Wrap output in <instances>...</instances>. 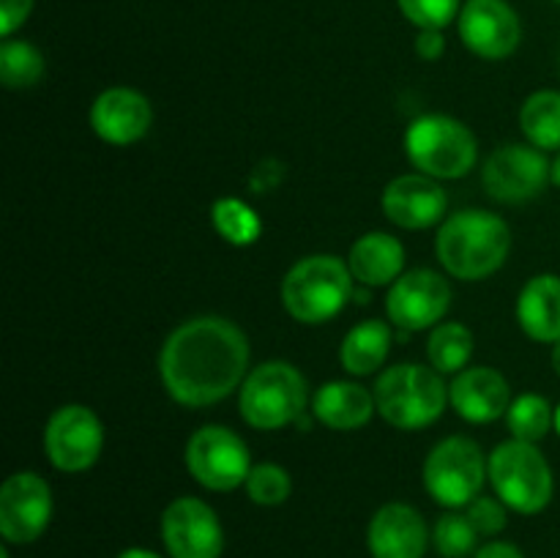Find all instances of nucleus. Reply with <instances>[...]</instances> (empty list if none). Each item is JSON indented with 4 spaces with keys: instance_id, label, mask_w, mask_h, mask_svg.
Returning <instances> with one entry per match:
<instances>
[{
    "instance_id": "obj_24",
    "label": "nucleus",
    "mask_w": 560,
    "mask_h": 558,
    "mask_svg": "<svg viewBox=\"0 0 560 558\" xmlns=\"http://www.w3.org/2000/svg\"><path fill=\"white\" fill-rule=\"evenodd\" d=\"M520 129L539 151H560V93L536 91L520 109Z\"/></svg>"
},
{
    "instance_id": "obj_23",
    "label": "nucleus",
    "mask_w": 560,
    "mask_h": 558,
    "mask_svg": "<svg viewBox=\"0 0 560 558\" xmlns=\"http://www.w3.org/2000/svg\"><path fill=\"white\" fill-rule=\"evenodd\" d=\"M392 350V328L383 321H364L342 339L339 359L350 375H372L383 367Z\"/></svg>"
},
{
    "instance_id": "obj_39",
    "label": "nucleus",
    "mask_w": 560,
    "mask_h": 558,
    "mask_svg": "<svg viewBox=\"0 0 560 558\" xmlns=\"http://www.w3.org/2000/svg\"><path fill=\"white\" fill-rule=\"evenodd\" d=\"M556 430H558V435H560V405L556 408Z\"/></svg>"
},
{
    "instance_id": "obj_37",
    "label": "nucleus",
    "mask_w": 560,
    "mask_h": 558,
    "mask_svg": "<svg viewBox=\"0 0 560 558\" xmlns=\"http://www.w3.org/2000/svg\"><path fill=\"white\" fill-rule=\"evenodd\" d=\"M550 181L556 186H560V151H558V156L552 159V167H550Z\"/></svg>"
},
{
    "instance_id": "obj_38",
    "label": "nucleus",
    "mask_w": 560,
    "mask_h": 558,
    "mask_svg": "<svg viewBox=\"0 0 560 558\" xmlns=\"http://www.w3.org/2000/svg\"><path fill=\"white\" fill-rule=\"evenodd\" d=\"M552 367H556V372L560 375V339L552 345Z\"/></svg>"
},
{
    "instance_id": "obj_16",
    "label": "nucleus",
    "mask_w": 560,
    "mask_h": 558,
    "mask_svg": "<svg viewBox=\"0 0 560 558\" xmlns=\"http://www.w3.org/2000/svg\"><path fill=\"white\" fill-rule=\"evenodd\" d=\"M448 208L446 189L430 175H399L383 189V213L405 230L432 228Z\"/></svg>"
},
{
    "instance_id": "obj_40",
    "label": "nucleus",
    "mask_w": 560,
    "mask_h": 558,
    "mask_svg": "<svg viewBox=\"0 0 560 558\" xmlns=\"http://www.w3.org/2000/svg\"><path fill=\"white\" fill-rule=\"evenodd\" d=\"M0 558H9V550H5V547H3V550H0Z\"/></svg>"
},
{
    "instance_id": "obj_18",
    "label": "nucleus",
    "mask_w": 560,
    "mask_h": 558,
    "mask_svg": "<svg viewBox=\"0 0 560 558\" xmlns=\"http://www.w3.org/2000/svg\"><path fill=\"white\" fill-rule=\"evenodd\" d=\"M153 124L151 102L131 88H109L91 107V126L109 146H131L142 140Z\"/></svg>"
},
{
    "instance_id": "obj_7",
    "label": "nucleus",
    "mask_w": 560,
    "mask_h": 558,
    "mask_svg": "<svg viewBox=\"0 0 560 558\" xmlns=\"http://www.w3.org/2000/svg\"><path fill=\"white\" fill-rule=\"evenodd\" d=\"M410 164L430 178H463L474 170L479 148L463 120L448 115H421L405 135Z\"/></svg>"
},
{
    "instance_id": "obj_14",
    "label": "nucleus",
    "mask_w": 560,
    "mask_h": 558,
    "mask_svg": "<svg viewBox=\"0 0 560 558\" xmlns=\"http://www.w3.org/2000/svg\"><path fill=\"white\" fill-rule=\"evenodd\" d=\"M452 304V288L446 279L430 268H416L402 274L386 295V312L394 328L424 332L443 321Z\"/></svg>"
},
{
    "instance_id": "obj_28",
    "label": "nucleus",
    "mask_w": 560,
    "mask_h": 558,
    "mask_svg": "<svg viewBox=\"0 0 560 558\" xmlns=\"http://www.w3.org/2000/svg\"><path fill=\"white\" fill-rule=\"evenodd\" d=\"M44 77V58L33 44L5 42L0 47V80L11 91L33 88Z\"/></svg>"
},
{
    "instance_id": "obj_29",
    "label": "nucleus",
    "mask_w": 560,
    "mask_h": 558,
    "mask_svg": "<svg viewBox=\"0 0 560 558\" xmlns=\"http://www.w3.org/2000/svg\"><path fill=\"white\" fill-rule=\"evenodd\" d=\"M476 539L479 531L468 520V514L446 512L438 518L435 528H432V545L443 558H465L476 553Z\"/></svg>"
},
{
    "instance_id": "obj_11",
    "label": "nucleus",
    "mask_w": 560,
    "mask_h": 558,
    "mask_svg": "<svg viewBox=\"0 0 560 558\" xmlns=\"http://www.w3.org/2000/svg\"><path fill=\"white\" fill-rule=\"evenodd\" d=\"M552 162H547L545 151L523 142H509L495 148L487 156L481 181L492 200L501 202H525L541 195L550 181Z\"/></svg>"
},
{
    "instance_id": "obj_3",
    "label": "nucleus",
    "mask_w": 560,
    "mask_h": 558,
    "mask_svg": "<svg viewBox=\"0 0 560 558\" xmlns=\"http://www.w3.org/2000/svg\"><path fill=\"white\" fill-rule=\"evenodd\" d=\"M377 414L399 430H424L443 416L448 386L441 372L421 364L388 367L375 383Z\"/></svg>"
},
{
    "instance_id": "obj_8",
    "label": "nucleus",
    "mask_w": 560,
    "mask_h": 558,
    "mask_svg": "<svg viewBox=\"0 0 560 558\" xmlns=\"http://www.w3.org/2000/svg\"><path fill=\"white\" fill-rule=\"evenodd\" d=\"M485 452L470 438H446L430 452L424 463V487L446 509L468 507L481 496L487 479Z\"/></svg>"
},
{
    "instance_id": "obj_21",
    "label": "nucleus",
    "mask_w": 560,
    "mask_h": 558,
    "mask_svg": "<svg viewBox=\"0 0 560 558\" xmlns=\"http://www.w3.org/2000/svg\"><path fill=\"white\" fill-rule=\"evenodd\" d=\"M377 410L375 394L366 392L361 383L331 381L323 383L312 399V414L320 425L331 430H359Z\"/></svg>"
},
{
    "instance_id": "obj_32",
    "label": "nucleus",
    "mask_w": 560,
    "mask_h": 558,
    "mask_svg": "<svg viewBox=\"0 0 560 558\" xmlns=\"http://www.w3.org/2000/svg\"><path fill=\"white\" fill-rule=\"evenodd\" d=\"M506 503L501 498H487L479 496L468 503V520L474 523V528L479 531V536H495L506 528Z\"/></svg>"
},
{
    "instance_id": "obj_15",
    "label": "nucleus",
    "mask_w": 560,
    "mask_h": 558,
    "mask_svg": "<svg viewBox=\"0 0 560 558\" xmlns=\"http://www.w3.org/2000/svg\"><path fill=\"white\" fill-rule=\"evenodd\" d=\"M459 36L479 58L501 60L520 47L523 25L506 0H468L459 11Z\"/></svg>"
},
{
    "instance_id": "obj_5",
    "label": "nucleus",
    "mask_w": 560,
    "mask_h": 558,
    "mask_svg": "<svg viewBox=\"0 0 560 558\" xmlns=\"http://www.w3.org/2000/svg\"><path fill=\"white\" fill-rule=\"evenodd\" d=\"M487 474H490L495 496L517 514H539L550 507L556 479L545 454L536 449V443L512 441L498 443L495 452L487 460Z\"/></svg>"
},
{
    "instance_id": "obj_1",
    "label": "nucleus",
    "mask_w": 560,
    "mask_h": 558,
    "mask_svg": "<svg viewBox=\"0 0 560 558\" xmlns=\"http://www.w3.org/2000/svg\"><path fill=\"white\" fill-rule=\"evenodd\" d=\"M249 339L228 317L206 315L175 328L159 356L162 383L175 403L206 408L244 386Z\"/></svg>"
},
{
    "instance_id": "obj_20",
    "label": "nucleus",
    "mask_w": 560,
    "mask_h": 558,
    "mask_svg": "<svg viewBox=\"0 0 560 558\" xmlns=\"http://www.w3.org/2000/svg\"><path fill=\"white\" fill-rule=\"evenodd\" d=\"M520 328L536 342L556 345L560 339V277L539 274L528 279L517 299Z\"/></svg>"
},
{
    "instance_id": "obj_10",
    "label": "nucleus",
    "mask_w": 560,
    "mask_h": 558,
    "mask_svg": "<svg viewBox=\"0 0 560 558\" xmlns=\"http://www.w3.org/2000/svg\"><path fill=\"white\" fill-rule=\"evenodd\" d=\"M104 446V427L85 405H63L55 410L44 430L49 463L63 474H82L98 460Z\"/></svg>"
},
{
    "instance_id": "obj_17",
    "label": "nucleus",
    "mask_w": 560,
    "mask_h": 558,
    "mask_svg": "<svg viewBox=\"0 0 560 558\" xmlns=\"http://www.w3.org/2000/svg\"><path fill=\"white\" fill-rule=\"evenodd\" d=\"M430 531L424 518L410 503H383L366 528L372 558H424Z\"/></svg>"
},
{
    "instance_id": "obj_25",
    "label": "nucleus",
    "mask_w": 560,
    "mask_h": 558,
    "mask_svg": "<svg viewBox=\"0 0 560 558\" xmlns=\"http://www.w3.org/2000/svg\"><path fill=\"white\" fill-rule=\"evenodd\" d=\"M430 367L441 375L463 372L474 356V334L463 323H441L432 328L430 345H427Z\"/></svg>"
},
{
    "instance_id": "obj_19",
    "label": "nucleus",
    "mask_w": 560,
    "mask_h": 558,
    "mask_svg": "<svg viewBox=\"0 0 560 558\" xmlns=\"http://www.w3.org/2000/svg\"><path fill=\"white\" fill-rule=\"evenodd\" d=\"M448 403L470 425H490L509 414L512 388L492 367H468L448 386Z\"/></svg>"
},
{
    "instance_id": "obj_9",
    "label": "nucleus",
    "mask_w": 560,
    "mask_h": 558,
    "mask_svg": "<svg viewBox=\"0 0 560 558\" xmlns=\"http://www.w3.org/2000/svg\"><path fill=\"white\" fill-rule=\"evenodd\" d=\"M186 468L206 490L230 492L246 485L252 470L249 449L230 427L206 425L186 443Z\"/></svg>"
},
{
    "instance_id": "obj_12",
    "label": "nucleus",
    "mask_w": 560,
    "mask_h": 558,
    "mask_svg": "<svg viewBox=\"0 0 560 558\" xmlns=\"http://www.w3.org/2000/svg\"><path fill=\"white\" fill-rule=\"evenodd\" d=\"M52 520V490L33 470L11 474L0 487V534L9 545H31Z\"/></svg>"
},
{
    "instance_id": "obj_41",
    "label": "nucleus",
    "mask_w": 560,
    "mask_h": 558,
    "mask_svg": "<svg viewBox=\"0 0 560 558\" xmlns=\"http://www.w3.org/2000/svg\"><path fill=\"white\" fill-rule=\"evenodd\" d=\"M556 3H560V0H556Z\"/></svg>"
},
{
    "instance_id": "obj_31",
    "label": "nucleus",
    "mask_w": 560,
    "mask_h": 558,
    "mask_svg": "<svg viewBox=\"0 0 560 558\" xmlns=\"http://www.w3.org/2000/svg\"><path fill=\"white\" fill-rule=\"evenodd\" d=\"M397 3L421 31H443L459 14V0H397Z\"/></svg>"
},
{
    "instance_id": "obj_4",
    "label": "nucleus",
    "mask_w": 560,
    "mask_h": 558,
    "mask_svg": "<svg viewBox=\"0 0 560 558\" xmlns=\"http://www.w3.org/2000/svg\"><path fill=\"white\" fill-rule=\"evenodd\" d=\"M353 274L334 255H312L295 263L282 279V304L299 323H326L342 312L353 295Z\"/></svg>"
},
{
    "instance_id": "obj_27",
    "label": "nucleus",
    "mask_w": 560,
    "mask_h": 558,
    "mask_svg": "<svg viewBox=\"0 0 560 558\" xmlns=\"http://www.w3.org/2000/svg\"><path fill=\"white\" fill-rule=\"evenodd\" d=\"M506 425L517 441L536 443L556 427V410L541 394H523L509 405Z\"/></svg>"
},
{
    "instance_id": "obj_22",
    "label": "nucleus",
    "mask_w": 560,
    "mask_h": 558,
    "mask_svg": "<svg viewBox=\"0 0 560 558\" xmlns=\"http://www.w3.org/2000/svg\"><path fill=\"white\" fill-rule=\"evenodd\" d=\"M348 266L353 279H359L361 284L381 288V284H392L402 277L405 249L394 235L366 233L350 249Z\"/></svg>"
},
{
    "instance_id": "obj_6",
    "label": "nucleus",
    "mask_w": 560,
    "mask_h": 558,
    "mask_svg": "<svg viewBox=\"0 0 560 558\" xmlns=\"http://www.w3.org/2000/svg\"><path fill=\"white\" fill-rule=\"evenodd\" d=\"M241 416L255 430H282L306 410V381L288 361H266L246 375L238 399Z\"/></svg>"
},
{
    "instance_id": "obj_26",
    "label": "nucleus",
    "mask_w": 560,
    "mask_h": 558,
    "mask_svg": "<svg viewBox=\"0 0 560 558\" xmlns=\"http://www.w3.org/2000/svg\"><path fill=\"white\" fill-rule=\"evenodd\" d=\"M211 219L217 233L235 246L255 244L262 233L260 217L244 200H235V197H222V200L213 202Z\"/></svg>"
},
{
    "instance_id": "obj_30",
    "label": "nucleus",
    "mask_w": 560,
    "mask_h": 558,
    "mask_svg": "<svg viewBox=\"0 0 560 558\" xmlns=\"http://www.w3.org/2000/svg\"><path fill=\"white\" fill-rule=\"evenodd\" d=\"M246 496L257 503V507H279L293 492V481L282 465L262 463L252 465L249 476H246Z\"/></svg>"
},
{
    "instance_id": "obj_35",
    "label": "nucleus",
    "mask_w": 560,
    "mask_h": 558,
    "mask_svg": "<svg viewBox=\"0 0 560 558\" xmlns=\"http://www.w3.org/2000/svg\"><path fill=\"white\" fill-rule=\"evenodd\" d=\"M474 558H525L523 550L512 542H487L485 547L476 550Z\"/></svg>"
},
{
    "instance_id": "obj_33",
    "label": "nucleus",
    "mask_w": 560,
    "mask_h": 558,
    "mask_svg": "<svg viewBox=\"0 0 560 558\" xmlns=\"http://www.w3.org/2000/svg\"><path fill=\"white\" fill-rule=\"evenodd\" d=\"M33 0H0V33L11 36L27 20Z\"/></svg>"
},
{
    "instance_id": "obj_36",
    "label": "nucleus",
    "mask_w": 560,
    "mask_h": 558,
    "mask_svg": "<svg viewBox=\"0 0 560 558\" xmlns=\"http://www.w3.org/2000/svg\"><path fill=\"white\" fill-rule=\"evenodd\" d=\"M118 558H162V556L153 550H148V547H129V550L120 553Z\"/></svg>"
},
{
    "instance_id": "obj_34",
    "label": "nucleus",
    "mask_w": 560,
    "mask_h": 558,
    "mask_svg": "<svg viewBox=\"0 0 560 558\" xmlns=\"http://www.w3.org/2000/svg\"><path fill=\"white\" fill-rule=\"evenodd\" d=\"M446 49V38H443L441 31H421L419 38H416V53L424 60H438Z\"/></svg>"
},
{
    "instance_id": "obj_13",
    "label": "nucleus",
    "mask_w": 560,
    "mask_h": 558,
    "mask_svg": "<svg viewBox=\"0 0 560 558\" xmlns=\"http://www.w3.org/2000/svg\"><path fill=\"white\" fill-rule=\"evenodd\" d=\"M162 539L170 558H219L224 531L217 512L195 496L175 498L162 514Z\"/></svg>"
},
{
    "instance_id": "obj_2",
    "label": "nucleus",
    "mask_w": 560,
    "mask_h": 558,
    "mask_svg": "<svg viewBox=\"0 0 560 558\" xmlns=\"http://www.w3.org/2000/svg\"><path fill=\"white\" fill-rule=\"evenodd\" d=\"M512 233L498 213L468 208L441 224L435 239L438 257L452 277L474 282L495 274L506 263Z\"/></svg>"
}]
</instances>
